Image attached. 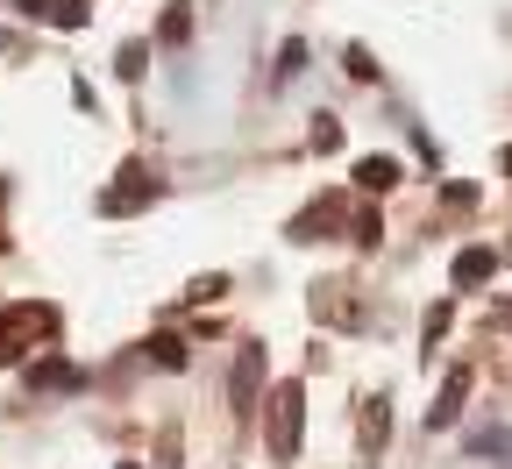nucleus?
<instances>
[{
    "mask_svg": "<svg viewBox=\"0 0 512 469\" xmlns=\"http://www.w3.org/2000/svg\"><path fill=\"white\" fill-rule=\"evenodd\" d=\"M150 363L157 370H185V342L178 334H150Z\"/></svg>",
    "mask_w": 512,
    "mask_h": 469,
    "instance_id": "nucleus-11",
    "label": "nucleus"
},
{
    "mask_svg": "<svg viewBox=\"0 0 512 469\" xmlns=\"http://www.w3.org/2000/svg\"><path fill=\"white\" fill-rule=\"evenodd\" d=\"M121 178H128V185H107V192H100V214H136V207H150V199H157V178H150V171L128 164Z\"/></svg>",
    "mask_w": 512,
    "mask_h": 469,
    "instance_id": "nucleus-2",
    "label": "nucleus"
},
{
    "mask_svg": "<svg viewBox=\"0 0 512 469\" xmlns=\"http://www.w3.org/2000/svg\"><path fill=\"white\" fill-rule=\"evenodd\" d=\"M505 171H512V150H505Z\"/></svg>",
    "mask_w": 512,
    "mask_h": 469,
    "instance_id": "nucleus-20",
    "label": "nucleus"
},
{
    "mask_svg": "<svg viewBox=\"0 0 512 469\" xmlns=\"http://www.w3.org/2000/svg\"><path fill=\"white\" fill-rule=\"evenodd\" d=\"M463 398H470V370H448V384H441V398H434V413H427V427L441 434V427H456V413H463Z\"/></svg>",
    "mask_w": 512,
    "mask_h": 469,
    "instance_id": "nucleus-5",
    "label": "nucleus"
},
{
    "mask_svg": "<svg viewBox=\"0 0 512 469\" xmlns=\"http://www.w3.org/2000/svg\"><path fill=\"white\" fill-rule=\"evenodd\" d=\"M463 448H470V455H498V462H512V427H477V434H463Z\"/></svg>",
    "mask_w": 512,
    "mask_h": 469,
    "instance_id": "nucleus-9",
    "label": "nucleus"
},
{
    "mask_svg": "<svg viewBox=\"0 0 512 469\" xmlns=\"http://www.w3.org/2000/svg\"><path fill=\"white\" fill-rule=\"evenodd\" d=\"M121 469H136V462H121Z\"/></svg>",
    "mask_w": 512,
    "mask_h": 469,
    "instance_id": "nucleus-21",
    "label": "nucleus"
},
{
    "mask_svg": "<svg viewBox=\"0 0 512 469\" xmlns=\"http://www.w3.org/2000/svg\"><path fill=\"white\" fill-rule=\"evenodd\" d=\"M384 406H392V398H370V406H363V455L384 448V427H392V413H384Z\"/></svg>",
    "mask_w": 512,
    "mask_h": 469,
    "instance_id": "nucleus-10",
    "label": "nucleus"
},
{
    "mask_svg": "<svg viewBox=\"0 0 512 469\" xmlns=\"http://www.w3.org/2000/svg\"><path fill=\"white\" fill-rule=\"evenodd\" d=\"M313 150H320V157H328V150H342V128H335V114H320V121H313Z\"/></svg>",
    "mask_w": 512,
    "mask_h": 469,
    "instance_id": "nucleus-15",
    "label": "nucleus"
},
{
    "mask_svg": "<svg viewBox=\"0 0 512 469\" xmlns=\"http://www.w3.org/2000/svg\"><path fill=\"white\" fill-rule=\"evenodd\" d=\"M264 406H271V455L292 462V455H299V434H306V391H299V384H278Z\"/></svg>",
    "mask_w": 512,
    "mask_h": 469,
    "instance_id": "nucleus-1",
    "label": "nucleus"
},
{
    "mask_svg": "<svg viewBox=\"0 0 512 469\" xmlns=\"http://www.w3.org/2000/svg\"><path fill=\"white\" fill-rule=\"evenodd\" d=\"M57 29H86V0H50V8H43Z\"/></svg>",
    "mask_w": 512,
    "mask_h": 469,
    "instance_id": "nucleus-13",
    "label": "nucleus"
},
{
    "mask_svg": "<svg viewBox=\"0 0 512 469\" xmlns=\"http://www.w3.org/2000/svg\"><path fill=\"white\" fill-rule=\"evenodd\" d=\"M342 64H349V79H363V86L377 79V57H370L363 43H349V50H342Z\"/></svg>",
    "mask_w": 512,
    "mask_h": 469,
    "instance_id": "nucleus-14",
    "label": "nucleus"
},
{
    "mask_svg": "<svg viewBox=\"0 0 512 469\" xmlns=\"http://www.w3.org/2000/svg\"><path fill=\"white\" fill-rule=\"evenodd\" d=\"M256 391H264V349H242L235 356V377H228L235 413H256Z\"/></svg>",
    "mask_w": 512,
    "mask_h": 469,
    "instance_id": "nucleus-3",
    "label": "nucleus"
},
{
    "mask_svg": "<svg viewBox=\"0 0 512 469\" xmlns=\"http://www.w3.org/2000/svg\"><path fill=\"white\" fill-rule=\"evenodd\" d=\"M377 235H384V221H377V214H356V242H363V249H370V242H377Z\"/></svg>",
    "mask_w": 512,
    "mask_h": 469,
    "instance_id": "nucleus-18",
    "label": "nucleus"
},
{
    "mask_svg": "<svg viewBox=\"0 0 512 469\" xmlns=\"http://www.w3.org/2000/svg\"><path fill=\"white\" fill-rule=\"evenodd\" d=\"M299 64H306V43H299V36H292V43H285V50H278V72H285V79H299Z\"/></svg>",
    "mask_w": 512,
    "mask_h": 469,
    "instance_id": "nucleus-17",
    "label": "nucleus"
},
{
    "mask_svg": "<svg viewBox=\"0 0 512 469\" xmlns=\"http://www.w3.org/2000/svg\"><path fill=\"white\" fill-rule=\"evenodd\" d=\"M185 29H192V22H185V8L171 0V8H164V22H157V36H164V43H185Z\"/></svg>",
    "mask_w": 512,
    "mask_h": 469,
    "instance_id": "nucleus-16",
    "label": "nucleus"
},
{
    "mask_svg": "<svg viewBox=\"0 0 512 469\" xmlns=\"http://www.w3.org/2000/svg\"><path fill=\"white\" fill-rule=\"evenodd\" d=\"M335 221H342V192H328V199H313L306 214H292V242H320Z\"/></svg>",
    "mask_w": 512,
    "mask_h": 469,
    "instance_id": "nucleus-4",
    "label": "nucleus"
},
{
    "mask_svg": "<svg viewBox=\"0 0 512 469\" xmlns=\"http://www.w3.org/2000/svg\"><path fill=\"white\" fill-rule=\"evenodd\" d=\"M399 178H406V171H399L392 157H363V164H356V185H363V192H392Z\"/></svg>",
    "mask_w": 512,
    "mask_h": 469,
    "instance_id": "nucleus-8",
    "label": "nucleus"
},
{
    "mask_svg": "<svg viewBox=\"0 0 512 469\" xmlns=\"http://www.w3.org/2000/svg\"><path fill=\"white\" fill-rule=\"evenodd\" d=\"M491 271H498L491 249H463V256H456V292H463V285H491Z\"/></svg>",
    "mask_w": 512,
    "mask_h": 469,
    "instance_id": "nucleus-7",
    "label": "nucleus"
},
{
    "mask_svg": "<svg viewBox=\"0 0 512 469\" xmlns=\"http://www.w3.org/2000/svg\"><path fill=\"white\" fill-rule=\"evenodd\" d=\"M15 8H22V15H43V8H50V0H15Z\"/></svg>",
    "mask_w": 512,
    "mask_h": 469,
    "instance_id": "nucleus-19",
    "label": "nucleus"
},
{
    "mask_svg": "<svg viewBox=\"0 0 512 469\" xmlns=\"http://www.w3.org/2000/svg\"><path fill=\"white\" fill-rule=\"evenodd\" d=\"M114 72H121V79H143V72H150V43H121V50H114Z\"/></svg>",
    "mask_w": 512,
    "mask_h": 469,
    "instance_id": "nucleus-12",
    "label": "nucleus"
},
{
    "mask_svg": "<svg viewBox=\"0 0 512 469\" xmlns=\"http://www.w3.org/2000/svg\"><path fill=\"white\" fill-rule=\"evenodd\" d=\"M22 377H29V391H57V384H64V391H72V384H79V370H72V363H64V356H36V363H29Z\"/></svg>",
    "mask_w": 512,
    "mask_h": 469,
    "instance_id": "nucleus-6",
    "label": "nucleus"
}]
</instances>
